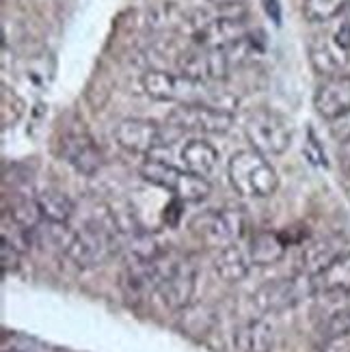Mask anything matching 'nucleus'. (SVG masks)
Segmentation results:
<instances>
[{"label":"nucleus","mask_w":350,"mask_h":352,"mask_svg":"<svg viewBox=\"0 0 350 352\" xmlns=\"http://www.w3.org/2000/svg\"><path fill=\"white\" fill-rule=\"evenodd\" d=\"M190 232L208 247L225 249L240 242V238L247 234V217L236 208L208 210L201 217L193 219Z\"/></svg>","instance_id":"nucleus-6"},{"label":"nucleus","mask_w":350,"mask_h":352,"mask_svg":"<svg viewBox=\"0 0 350 352\" xmlns=\"http://www.w3.org/2000/svg\"><path fill=\"white\" fill-rule=\"evenodd\" d=\"M18 266H20V251L13 249L11 244L3 242L0 244V268H3V272H9Z\"/></svg>","instance_id":"nucleus-29"},{"label":"nucleus","mask_w":350,"mask_h":352,"mask_svg":"<svg viewBox=\"0 0 350 352\" xmlns=\"http://www.w3.org/2000/svg\"><path fill=\"white\" fill-rule=\"evenodd\" d=\"M311 63L316 67V72H320L322 76H338L342 74V65H344V60L340 56H336V52H333L329 45L325 41H316L311 45Z\"/></svg>","instance_id":"nucleus-23"},{"label":"nucleus","mask_w":350,"mask_h":352,"mask_svg":"<svg viewBox=\"0 0 350 352\" xmlns=\"http://www.w3.org/2000/svg\"><path fill=\"white\" fill-rule=\"evenodd\" d=\"M333 43H336V48L344 54L350 52V20L342 22L340 28L336 30V35H333Z\"/></svg>","instance_id":"nucleus-30"},{"label":"nucleus","mask_w":350,"mask_h":352,"mask_svg":"<svg viewBox=\"0 0 350 352\" xmlns=\"http://www.w3.org/2000/svg\"><path fill=\"white\" fill-rule=\"evenodd\" d=\"M314 294H350V251L342 253L320 274L311 277Z\"/></svg>","instance_id":"nucleus-16"},{"label":"nucleus","mask_w":350,"mask_h":352,"mask_svg":"<svg viewBox=\"0 0 350 352\" xmlns=\"http://www.w3.org/2000/svg\"><path fill=\"white\" fill-rule=\"evenodd\" d=\"M348 0H305L303 13L309 22H329L346 7Z\"/></svg>","instance_id":"nucleus-25"},{"label":"nucleus","mask_w":350,"mask_h":352,"mask_svg":"<svg viewBox=\"0 0 350 352\" xmlns=\"http://www.w3.org/2000/svg\"><path fill=\"white\" fill-rule=\"evenodd\" d=\"M61 147H63V156L65 160L74 166L76 171L83 173V175H94L100 171L102 166V154L100 149L96 147L94 139L87 134H67L63 143H61Z\"/></svg>","instance_id":"nucleus-14"},{"label":"nucleus","mask_w":350,"mask_h":352,"mask_svg":"<svg viewBox=\"0 0 350 352\" xmlns=\"http://www.w3.org/2000/svg\"><path fill=\"white\" fill-rule=\"evenodd\" d=\"M184 173H186L184 169H177V166L164 162V160H156V158L147 160L141 166L143 179H147L149 184H154V186H160V188L169 190L173 195H175L177 186H179L182 177H184Z\"/></svg>","instance_id":"nucleus-21"},{"label":"nucleus","mask_w":350,"mask_h":352,"mask_svg":"<svg viewBox=\"0 0 350 352\" xmlns=\"http://www.w3.org/2000/svg\"><path fill=\"white\" fill-rule=\"evenodd\" d=\"M285 253V242L275 232H257L249 240V257L253 266H272Z\"/></svg>","instance_id":"nucleus-19"},{"label":"nucleus","mask_w":350,"mask_h":352,"mask_svg":"<svg viewBox=\"0 0 350 352\" xmlns=\"http://www.w3.org/2000/svg\"><path fill=\"white\" fill-rule=\"evenodd\" d=\"M208 3L219 9H234V7H242L247 0H208Z\"/></svg>","instance_id":"nucleus-32"},{"label":"nucleus","mask_w":350,"mask_h":352,"mask_svg":"<svg viewBox=\"0 0 350 352\" xmlns=\"http://www.w3.org/2000/svg\"><path fill=\"white\" fill-rule=\"evenodd\" d=\"M37 206H39V212L43 221H50V223H67L74 214V204L72 199L61 192V190H54V188H48L37 195Z\"/></svg>","instance_id":"nucleus-20"},{"label":"nucleus","mask_w":350,"mask_h":352,"mask_svg":"<svg viewBox=\"0 0 350 352\" xmlns=\"http://www.w3.org/2000/svg\"><path fill=\"white\" fill-rule=\"evenodd\" d=\"M156 292L169 309H186L197 281V268L188 257H177L171 253H160L149 262Z\"/></svg>","instance_id":"nucleus-1"},{"label":"nucleus","mask_w":350,"mask_h":352,"mask_svg":"<svg viewBox=\"0 0 350 352\" xmlns=\"http://www.w3.org/2000/svg\"><path fill=\"white\" fill-rule=\"evenodd\" d=\"M169 126L177 132L223 134L234 126V115L210 104H179L169 115Z\"/></svg>","instance_id":"nucleus-8"},{"label":"nucleus","mask_w":350,"mask_h":352,"mask_svg":"<svg viewBox=\"0 0 350 352\" xmlns=\"http://www.w3.org/2000/svg\"><path fill=\"white\" fill-rule=\"evenodd\" d=\"M115 232H117V227L113 219L109 223H102L98 219L89 221L80 232L74 234V240L65 255L78 268L102 266L106 259L117 251Z\"/></svg>","instance_id":"nucleus-4"},{"label":"nucleus","mask_w":350,"mask_h":352,"mask_svg":"<svg viewBox=\"0 0 350 352\" xmlns=\"http://www.w3.org/2000/svg\"><path fill=\"white\" fill-rule=\"evenodd\" d=\"M251 268V257L249 249L245 251L240 244H230V247L219 249L215 257V272L227 283H238L247 277V272Z\"/></svg>","instance_id":"nucleus-18"},{"label":"nucleus","mask_w":350,"mask_h":352,"mask_svg":"<svg viewBox=\"0 0 350 352\" xmlns=\"http://www.w3.org/2000/svg\"><path fill=\"white\" fill-rule=\"evenodd\" d=\"M143 91L158 102H175V104H210L217 109L230 111L221 102V98L212 91L210 82L193 80L188 76L171 74L164 69H149L141 78Z\"/></svg>","instance_id":"nucleus-2"},{"label":"nucleus","mask_w":350,"mask_h":352,"mask_svg":"<svg viewBox=\"0 0 350 352\" xmlns=\"http://www.w3.org/2000/svg\"><path fill=\"white\" fill-rule=\"evenodd\" d=\"M234 344L240 352H270L275 346V324L266 318L249 320L238 327Z\"/></svg>","instance_id":"nucleus-15"},{"label":"nucleus","mask_w":350,"mask_h":352,"mask_svg":"<svg viewBox=\"0 0 350 352\" xmlns=\"http://www.w3.org/2000/svg\"><path fill=\"white\" fill-rule=\"evenodd\" d=\"M179 160H182V166H184V171L206 177L215 171V166L219 162V151L212 143L195 139L182 147Z\"/></svg>","instance_id":"nucleus-17"},{"label":"nucleus","mask_w":350,"mask_h":352,"mask_svg":"<svg viewBox=\"0 0 350 352\" xmlns=\"http://www.w3.org/2000/svg\"><path fill=\"white\" fill-rule=\"evenodd\" d=\"M175 67L182 76H188L199 82H217L227 78L232 72L230 58L225 50L204 48V45L193 43L190 48L182 50L175 58Z\"/></svg>","instance_id":"nucleus-9"},{"label":"nucleus","mask_w":350,"mask_h":352,"mask_svg":"<svg viewBox=\"0 0 350 352\" xmlns=\"http://www.w3.org/2000/svg\"><path fill=\"white\" fill-rule=\"evenodd\" d=\"M329 130H331V136L336 139L338 143H346L350 141V111H346L344 115L336 117L329 121Z\"/></svg>","instance_id":"nucleus-27"},{"label":"nucleus","mask_w":350,"mask_h":352,"mask_svg":"<svg viewBox=\"0 0 350 352\" xmlns=\"http://www.w3.org/2000/svg\"><path fill=\"white\" fill-rule=\"evenodd\" d=\"M227 175L238 195L251 199L270 197L279 186L277 171L272 169L266 156L255 149L236 151L227 164Z\"/></svg>","instance_id":"nucleus-3"},{"label":"nucleus","mask_w":350,"mask_h":352,"mask_svg":"<svg viewBox=\"0 0 350 352\" xmlns=\"http://www.w3.org/2000/svg\"><path fill=\"white\" fill-rule=\"evenodd\" d=\"M0 234H3V242L11 244L13 249H18L20 253L22 251H28L30 244H33V232L26 229L24 225H20L15 221L9 212L3 214V223H0Z\"/></svg>","instance_id":"nucleus-22"},{"label":"nucleus","mask_w":350,"mask_h":352,"mask_svg":"<svg viewBox=\"0 0 350 352\" xmlns=\"http://www.w3.org/2000/svg\"><path fill=\"white\" fill-rule=\"evenodd\" d=\"M186 26H190L193 43L215 50H227L230 45H234L249 33V28L242 18H212V20L204 18L199 22H193L188 18Z\"/></svg>","instance_id":"nucleus-10"},{"label":"nucleus","mask_w":350,"mask_h":352,"mask_svg":"<svg viewBox=\"0 0 350 352\" xmlns=\"http://www.w3.org/2000/svg\"><path fill=\"white\" fill-rule=\"evenodd\" d=\"M115 139L132 154H151L154 149L169 145L164 139V130L149 119H124L115 128Z\"/></svg>","instance_id":"nucleus-11"},{"label":"nucleus","mask_w":350,"mask_h":352,"mask_svg":"<svg viewBox=\"0 0 350 352\" xmlns=\"http://www.w3.org/2000/svg\"><path fill=\"white\" fill-rule=\"evenodd\" d=\"M338 156H340V162L346 171H350V141L346 143H340V149H338Z\"/></svg>","instance_id":"nucleus-31"},{"label":"nucleus","mask_w":350,"mask_h":352,"mask_svg":"<svg viewBox=\"0 0 350 352\" xmlns=\"http://www.w3.org/2000/svg\"><path fill=\"white\" fill-rule=\"evenodd\" d=\"M346 240L338 234H331V236H322V238H316L311 242H307L305 247L300 251V270L303 274L307 277H316L320 274L327 266H331L336 259L346 253Z\"/></svg>","instance_id":"nucleus-12"},{"label":"nucleus","mask_w":350,"mask_h":352,"mask_svg":"<svg viewBox=\"0 0 350 352\" xmlns=\"http://www.w3.org/2000/svg\"><path fill=\"white\" fill-rule=\"evenodd\" d=\"M11 217L18 221L20 225H24L26 229H33L43 221V217H41V212H39V206H37V201H28V199H22V201H15L13 206H11Z\"/></svg>","instance_id":"nucleus-26"},{"label":"nucleus","mask_w":350,"mask_h":352,"mask_svg":"<svg viewBox=\"0 0 350 352\" xmlns=\"http://www.w3.org/2000/svg\"><path fill=\"white\" fill-rule=\"evenodd\" d=\"M245 134L255 151L264 156H279L292 143V126L272 109H257L245 119Z\"/></svg>","instance_id":"nucleus-5"},{"label":"nucleus","mask_w":350,"mask_h":352,"mask_svg":"<svg viewBox=\"0 0 350 352\" xmlns=\"http://www.w3.org/2000/svg\"><path fill=\"white\" fill-rule=\"evenodd\" d=\"M314 106L318 115L325 117L327 121L350 111V74L329 76V78L316 89Z\"/></svg>","instance_id":"nucleus-13"},{"label":"nucleus","mask_w":350,"mask_h":352,"mask_svg":"<svg viewBox=\"0 0 350 352\" xmlns=\"http://www.w3.org/2000/svg\"><path fill=\"white\" fill-rule=\"evenodd\" d=\"M210 184L206 177L201 175H195V173H184V177H182L179 186L175 190V197L179 199V201H186V204H197V201H204V199L210 195Z\"/></svg>","instance_id":"nucleus-24"},{"label":"nucleus","mask_w":350,"mask_h":352,"mask_svg":"<svg viewBox=\"0 0 350 352\" xmlns=\"http://www.w3.org/2000/svg\"><path fill=\"white\" fill-rule=\"evenodd\" d=\"M320 352H350V329L327 338L320 346Z\"/></svg>","instance_id":"nucleus-28"},{"label":"nucleus","mask_w":350,"mask_h":352,"mask_svg":"<svg viewBox=\"0 0 350 352\" xmlns=\"http://www.w3.org/2000/svg\"><path fill=\"white\" fill-rule=\"evenodd\" d=\"M311 294H314L311 277L298 272L294 277L275 279V281L264 283L255 292L253 302H255V307L264 314H281V311L296 307L303 298H307Z\"/></svg>","instance_id":"nucleus-7"}]
</instances>
